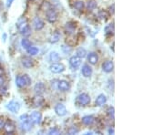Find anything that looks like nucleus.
I'll use <instances>...</instances> for the list:
<instances>
[{
    "mask_svg": "<svg viewBox=\"0 0 164 135\" xmlns=\"http://www.w3.org/2000/svg\"><path fill=\"white\" fill-rule=\"evenodd\" d=\"M30 33H31V28H30V27L28 26L26 29H25L21 34H23L24 36H29L30 35Z\"/></svg>",
    "mask_w": 164,
    "mask_h": 135,
    "instance_id": "35",
    "label": "nucleus"
},
{
    "mask_svg": "<svg viewBox=\"0 0 164 135\" xmlns=\"http://www.w3.org/2000/svg\"><path fill=\"white\" fill-rule=\"evenodd\" d=\"M17 26L18 30L20 31V33H22L25 29H26V28L28 27V19H27L26 18H19V19H18V21H17Z\"/></svg>",
    "mask_w": 164,
    "mask_h": 135,
    "instance_id": "8",
    "label": "nucleus"
},
{
    "mask_svg": "<svg viewBox=\"0 0 164 135\" xmlns=\"http://www.w3.org/2000/svg\"><path fill=\"white\" fill-rule=\"evenodd\" d=\"M79 131V129H78L77 127H75V126H72V127H70V128L68 130V133H69V134H70V135L77 134Z\"/></svg>",
    "mask_w": 164,
    "mask_h": 135,
    "instance_id": "32",
    "label": "nucleus"
},
{
    "mask_svg": "<svg viewBox=\"0 0 164 135\" xmlns=\"http://www.w3.org/2000/svg\"><path fill=\"white\" fill-rule=\"evenodd\" d=\"M2 86H5V78L3 75L0 76V87H2Z\"/></svg>",
    "mask_w": 164,
    "mask_h": 135,
    "instance_id": "37",
    "label": "nucleus"
},
{
    "mask_svg": "<svg viewBox=\"0 0 164 135\" xmlns=\"http://www.w3.org/2000/svg\"><path fill=\"white\" fill-rule=\"evenodd\" d=\"M19 122H20V127L22 131H28L32 128V122L30 120V118L28 114H23L19 117Z\"/></svg>",
    "mask_w": 164,
    "mask_h": 135,
    "instance_id": "1",
    "label": "nucleus"
},
{
    "mask_svg": "<svg viewBox=\"0 0 164 135\" xmlns=\"http://www.w3.org/2000/svg\"><path fill=\"white\" fill-rule=\"evenodd\" d=\"M31 84V79L28 75H19L16 78V85L18 88H24Z\"/></svg>",
    "mask_w": 164,
    "mask_h": 135,
    "instance_id": "2",
    "label": "nucleus"
},
{
    "mask_svg": "<svg viewBox=\"0 0 164 135\" xmlns=\"http://www.w3.org/2000/svg\"><path fill=\"white\" fill-rule=\"evenodd\" d=\"M74 7L77 9V10H79V11L83 10V8H84V3H83V1H77V2L74 4Z\"/></svg>",
    "mask_w": 164,
    "mask_h": 135,
    "instance_id": "30",
    "label": "nucleus"
},
{
    "mask_svg": "<svg viewBox=\"0 0 164 135\" xmlns=\"http://www.w3.org/2000/svg\"><path fill=\"white\" fill-rule=\"evenodd\" d=\"M27 51L30 56H35V55H36L37 53H39V50H37V48L35 47H29L27 50Z\"/></svg>",
    "mask_w": 164,
    "mask_h": 135,
    "instance_id": "27",
    "label": "nucleus"
},
{
    "mask_svg": "<svg viewBox=\"0 0 164 135\" xmlns=\"http://www.w3.org/2000/svg\"><path fill=\"white\" fill-rule=\"evenodd\" d=\"M114 7H115V5L113 4L112 7H110V8H109V12H110L111 14H114Z\"/></svg>",
    "mask_w": 164,
    "mask_h": 135,
    "instance_id": "40",
    "label": "nucleus"
},
{
    "mask_svg": "<svg viewBox=\"0 0 164 135\" xmlns=\"http://www.w3.org/2000/svg\"><path fill=\"white\" fill-rule=\"evenodd\" d=\"M107 112H108V115L110 118L114 119V115H115V109H114V107H109Z\"/></svg>",
    "mask_w": 164,
    "mask_h": 135,
    "instance_id": "31",
    "label": "nucleus"
},
{
    "mask_svg": "<svg viewBox=\"0 0 164 135\" xmlns=\"http://www.w3.org/2000/svg\"><path fill=\"white\" fill-rule=\"evenodd\" d=\"M49 58H50V60L52 61V62H57V61L59 60V55L57 52H51L50 53Z\"/></svg>",
    "mask_w": 164,
    "mask_h": 135,
    "instance_id": "28",
    "label": "nucleus"
},
{
    "mask_svg": "<svg viewBox=\"0 0 164 135\" xmlns=\"http://www.w3.org/2000/svg\"><path fill=\"white\" fill-rule=\"evenodd\" d=\"M87 60L90 61V63L92 64V65H95L98 63V56L97 53L95 52H90L89 54V56H87Z\"/></svg>",
    "mask_w": 164,
    "mask_h": 135,
    "instance_id": "18",
    "label": "nucleus"
},
{
    "mask_svg": "<svg viewBox=\"0 0 164 135\" xmlns=\"http://www.w3.org/2000/svg\"><path fill=\"white\" fill-rule=\"evenodd\" d=\"M48 134H50V135H52V134H59V131L58 129L54 128V129H51L48 131Z\"/></svg>",
    "mask_w": 164,
    "mask_h": 135,
    "instance_id": "36",
    "label": "nucleus"
},
{
    "mask_svg": "<svg viewBox=\"0 0 164 135\" xmlns=\"http://www.w3.org/2000/svg\"><path fill=\"white\" fill-rule=\"evenodd\" d=\"M97 7V2L95 0H89V2L87 4V8L89 10H93Z\"/></svg>",
    "mask_w": 164,
    "mask_h": 135,
    "instance_id": "24",
    "label": "nucleus"
},
{
    "mask_svg": "<svg viewBox=\"0 0 164 135\" xmlns=\"http://www.w3.org/2000/svg\"><path fill=\"white\" fill-rule=\"evenodd\" d=\"M59 38H60L59 33H58V31H56V32L53 33V35H52L51 38H50V42H51V43H56V42L58 41Z\"/></svg>",
    "mask_w": 164,
    "mask_h": 135,
    "instance_id": "26",
    "label": "nucleus"
},
{
    "mask_svg": "<svg viewBox=\"0 0 164 135\" xmlns=\"http://www.w3.org/2000/svg\"><path fill=\"white\" fill-rule=\"evenodd\" d=\"M46 16H47V19L49 23H54L58 19V14H57L56 10L54 8H51V7L47 10Z\"/></svg>",
    "mask_w": 164,
    "mask_h": 135,
    "instance_id": "4",
    "label": "nucleus"
},
{
    "mask_svg": "<svg viewBox=\"0 0 164 135\" xmlns=\"http://www.w3.org/2000/svg\"><path fill=\"white\" fill-rule=\"evenodd\" d=\"M44 98L42 97V95H39V94H36V96H35L33 98V100H32V102H33V105L35 107H40L44 104Z\"/></svg>",
    "mask_w": 164,
    "mask_h": 135,
    "instance_id": "13",
    "label": "nucleus"
},
{
    "mask_svg": "<svg viewBox=\"0 0 164 135\" xmlns=\"http://www.w3.org/2000/svg\"><path fill=\"white\" fill-rule=\"evenodd\" d=\"M82 74L85 78H90L92 74V69L90 65L85 64L82 67Z\"/></svg>",
    "mask_w": 164,
    "mask_h": 135,
    "instance_id": "17",
    "label": "nucleus"
},
{
    "mask_svg": "<svg viewBox=\"0 0 164 135\" xmlns=\"http://www.w3.org/2000/svg\"><path fill=\"white\" fill-rule=\"evenodd\" d=\"M33 26H34V28H35L36 30H41L44 28L45 24H44L43 20L40 18L36 17L34 18V20H33Z\"/></svg>",
    "mask_w": 164,
    "mask_h": 135,
    "instance_id": "11",
    "label": "nucleus"
},
{
    "mask_svg": "<svg viewBox=\"0 0 164 135\" xmlns=\"http://www.w3.org/2000/svg\"><path fill=\"white\" fill-rule=\"evenodd\" d=\"M98 17L101 18L102 20H104V21H106L107 19H108V13L106 11H100L99 13H98Z\"/></svg>",
    "mask_w": 164,
    "mask_h": 135,
    "instance_id": "33",
    "label": "nucleus"
},
{
    "mask_svg": "<svg viewBox=\"0 0 164 135\" xmlns=\"http://www.w3.org/2000/svg\"><path fill=\"white\" fill-rule=\"evenodd\" d=\"M29 118H30V120H31L32 123H34V124H39L40 122H41V120H42V115L39 112H33L30 114Z\"/></svg>",
    "mask_w": 164,
    "mask_h": 135,
    "instance_id": "7",
    "label": "nucleus"
},
{
    "mask_svg": "<svg viewBox=\"0 0 164 135\" xmlns=\"http://www.w3.org/2000/svg\"><path fill=\"white\" fill-rule=\"evenodd\" d=\"M86 55H87V51H86L85 48H83V47L78 48V50H77V56H78L79 58H83L86 57Z\"/></svg>",
    "mask_w": 164,
    "mask_h": 135,
    "instance_id": "25",
    "label": "nucleus"
},
{
    "mask_svg": "<svg viewBox=\"0 0 164 135\" xmlns=\"http://www.w3.org/2000/svg\"><path fill=\"white\" fill-rule=\"evenodd\" d=\"M13 1L14 0H7V7H9L12 5V3H13Z\"/></svg>",
    "mask_w": 164,
    "mask_h": 135,
    "instance_id": "39",
    "label": "nucleus"
},
{
    "mask_svg": "<svg viewBox=\"0 0 164 135\" xmlns=\"http://www.w3.org/2000/svg\"><path fill=\"white\" fill-rule=\"evenodd\" d=\"M21 45H22L23 48H25V50H28L29 47H31V42L28 39H23L22 41H21Z\"/></svg>",
    "mask_w": 164,
    "mask_h": 135,
    "instance_id": "29",
    "label": "nucleus"
},
{
    "mask_svg": "<svg viewBox=\"0 0 164 135\" xmlns=\"http://www.w3.org/2000/svg\"><path fill=\"white\" fill-rule=\"evenodd\" d=\"M105 32L106 35H113L114 34V24H109L105 28Z\"/></svg>",
    "mask_w": 164,
    "mask_h": 135,
    "instance_id": "23",
    "label": "nucleus"
},
{
    "mask_svg": "<svg viewBox=\"0 0 164 135\" xmlns=\"http://www.w3.org/2000/svg\"><path fill=\"white\" fill-rule=\"evenodd\" d=\"M58 89L61 91H68L70 89V85L67 80H60L58 83Z\"/></svg>",
    "mask_w": 164,
    "mask_h": 135,
    "instance_id": "15",
    "label": "nucleus"
},
{
    "mask_svg": "<svg viewBox=\"0 0 164 135\" xmlns=\"http://www.w3.org/2000/svg\"><path fill=\"white\" fill-rule=\"evenodd\" d=\"M76 102H77V104H79V106H85V105H87L90 102V98L87 94L82 93V94H79L77 97V99H76Z\"/></svg>",
    "mask_w": 164,
    "mask_h": 135,
    "instance_id": "3",
    "label": "nucleus"
},
{
    "mask_svg": "<svg viewBox=\"0 0 164 135\" xmlns=\"http://www.w3.org/2000/svg\"><path fill=\"white\" fill-rule=\"evenodd\" d=\"M34 90L36 94H39V95H42L45 91H46V86L44 83L42 82H39V83H36L35 85V87H34Z\"/></svg>",
    "mask_w": 164,
    "mask_h": 135,
    "instance_id": "14",
    "label": "nucleus"
},
{
    "mask_svg": "<svg viewBox=\"0 0 164 135\" xmlns=\"http://www.w3.org/2000/svg\"><path fill=\"white\" fill-rule=\"evenodd\" d=\"M107 102V97L104 94H100L98 96L97 100H96V105L97 106H102Z\"/></svg>",
    "mask_w": 164,
    "mask_h": 135,
    "instance_id": "20",
    "label": "nucleus"
},
{
    "mask_svg": "<svg viewBox=\"0 0 164 135\" xmlns=\"http://www.w3.org/2000/svg\"><path fill=\"white\" fill-rule=\"evenodd\" d=\"M1 75H4V69L2 67H0V76Z\"/></svg>",
    "mask_w": 164,
    "mask_h": 135,
    "instance_id": "42",
    "label": "nucleus"
},
{
    "mask_svg": "<svg viewBox=\"0 0 164 135\" xmlns=\"http://www.w3.org/2000/svg\"><path fill=\"white\" fill-rule=\"evenodd\" d=\"M6 107H7V109H9L10 112H13V113H17L20 109V104L17 101H12L9 103H7L6 105Z\"/></svg>",
    "mask_w": 164,
    "mask_h": 135,
    "instance_id": "6",
    "label": "nucleus"
},
{
    "mask_svg": "<svg viewBox=\"0 0 164 135\" xmlns=\"http://www.w3.org/2000/svg\"><path fill=\"white\" fill-rule=\"evenodd\" d=\"M62 50L64 51V53L66 54H69L72 51V48L69 47V46H66V45H63L62 46Z\"/></svg>",
    "mask_w": 164,
    "mask_h": 135,
    "instance_id": "34",
    "label": "nucleus"
},
{
    "mask_svg": "<svg viewBox=\"0 0 164 135\" xmlns=\"http://www.w3.org/2000/svg\"><path fill=\"white\" fill-rule=\"evenodd\" d=\"M65 29L67 31V33L69 34H72L75 29H76V24L74 22H69L66 24V26H65Z\"/></svg>",
    "mask_w": 164,
    "mask_h": 135,
    "instance_id": "21",
    "label": "nucleus"
},
{
    "mask_svg": "<svg viewBox=\"0 0 164 135\" xmlns=\"http://www.w3.org/2000/svg\"><path fill=\"white\" fill-rule=\"evenodd\" d=\"M69 64L73 69H78L81 64V59L78 56H73L69 58Z\"/></svg>",
    "mask_w": 164,
    "mask_h": 135,
    "instance_id": "10",
    "label": "nucleus"
},
{
    "mask_svg": "<svg viewBox=\"0 0 164 135\" xmlns=\"http://www.w3.org/2000/svg\"><path fill=\"white\" fill-rule=\"evenodd\" d=\"M55 112L58 115V116H65L67 114V109L66 107L63 105L62 103H58L55 106Z\"/></svg>",
    "mask_w": 164,
    "mask_h": 135,
    "instance_id": "9",
    "label": "nucleus"
},
{
    "mask_svg": "<svg viewBox=\"0 0 164 135\" xmlns=\"http://www.w3.org/2000/svg\"><path fill=\"white\" fill-rule=\"evenodd\" d=\"M4 131L7 134H12L14 133L16 131V125L14 122H12L11 120H8L7 122H5L4 124Z\"/></svg>",
    "mask_w": 164,
    "mask_h": 135,
    "instance_id": "5",
    "label": "nucleus"
},
{
    "mask_svg": "<svg viewBox=\"0 0 164 135\" xmlns=\"http://www.w3.org/2000/svg\"><path fill=\"white\" fill-rule=\"evenodd\" d=\"M4 124H5V120L3 117H0V130H1L3 127H4Z\"/></svg>",
    "mask_w": 164,
    "mask_h": 135,
    "instance_id": "38",
    "label": "nucleus"
},
{
    "mask_svg": "<svg viewBox=\"0 0 164 135\" xmlns=\"http://www.w3.org/2000/svg\"><path fill=\"white\" fill-rule=\"evenodd\" d=\"M22 61V65L25 67V68H31L33 66V59L31 58H28V57H25L21 59Z\"/></svg>",
    "mask_w": 164,
    "mask_h": 135,
    "instance_id": "19",
    "label": "nucleus"
},
{
    "mask_svg": "<svg viewBox=\"0 0 164 135\" xmlns=\"http://www.w3.org/2000/svg\"><path fill=\"white\" fill-rule=\"evenodd\" d=\"M95 121V119L92 116H85L82 118V123L85 125H92Z\"/></svg>",
    "mask_w": 164,
    "mask_h": 135,
    "instance_id": "22",
    "label": "nucleus"
},
{
    "mask_svg": "<svg viewBox=\"0 0 164 135\" xmlns=\"http://www.w3.org/2000/svg\"><path fill=\"white\" fill-rule=\"evenodd\" d=\"M113 68H114V64L111 60H107L102 64V69L107 73L111 72L113 70Z\"/></svg>",
    "mask_w": 164,
    "mask_h": 135,
    "instance_id": "16",
    "label": "nucleus"
},
{
    "mask_svg": "<svg viewBox=\"0 0 164 135\" xmlns=\"http://www.w3.org/2000/svg\"><path fill=\"white\" fill-rule=\"evenodd\" d=\"M109 134H114V133H115L114 129H109Z\"/></svg>",
    "mask_w": 164,
    "mask_h": 135,
    "instance_id": "41",
    "label": "nucleus"
},
{
    "mask_svg": "<svg viewBox=\"0 0 164 135\" xmlns=\"http://www.w3.org/2000/svg\"><path fill=\"white\" fill-rule=\"evenodd\" d=\"M50 70L53 73H61L65 70V66L60 63H53L50 66Z\"/></svg>",
    "mask_w": 164,
    "mask_h": 135,
    "instance_id": "12",
    "label": "nucleus"
}]
</instances>
